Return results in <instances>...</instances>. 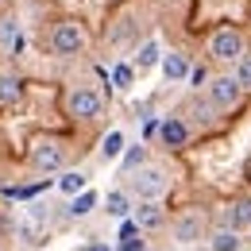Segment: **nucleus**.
Returning a JSON list of instances; mask_svg holds the SVG:
<instances>
[{
    "label": "nucleus",
    "mask_w": 251,
    "mask_h": 251,
    "mask_svg": "<svg viewBox=\"0 0 251 251\" xmlns=\"http://www.w3.org/2000/svg\"><path fill=\"white\" fill-rule=\"evenodd\" d=\"M209 104L213 108H220V112H228V108H236L240 104V97L248 93L244 85H240V77L236 74H220V77H209Z\"/></svg>",
    "instance_id": "1"
},
{
    "label": "nucleus",
    "mask_w": 251,
    "mask_h": 251,
    "mask_svg": "<svg viewBox=\"0 0 251 251\" xmlns=\"http://www.w3.org/2000/svg\"><path fill=\"white\" fill-rule=\"evenodd\" d=\"M66 155H70V147H66L62 139L47 135V139H35V147H31V166H35V170H43V174H50V170H62Z\"/></svg>",
    "instance_id": "2"
},
{
    "label": "nucleus",
    "mask_w": 251,
    "mask_h": 251,
    "mask_svg": "<svg viewBox=\"0 0 251 251\" xmlns=\"http://www.w3.org/2000/svg\"><path fill=\"white\" fill-rule=\"evenodd\" d=\"M166 170L162 166H139L135 174H131V189H135V197L139 201H158L162 193H166Z\"/></svg>",
    "instance_id": "3"
},
{
    "label": "nucleus",
    "mask_w": 251,
    "mask_h": 251,
    "mask_svg": "<svg viewBox=\"0 0 251 251\" xmlns=\"http://www.w3.org/2000/svg\"><path fill=\"white\" fill-rule=\"evenodd\" d=\"M81 47H85V31H81L77 20H62V24H54V31H50V50H54L58 58L77 54Z\"/></svg>",
    "instance_id": "4"
},
{
    "label": "nucleus",
    "mask_w": 251,
    "mask_h": 251,
    "mask_svg": "<svg viewBox=\"0 0 251 251\" xmlns=\"http://www.w3.org/2000/svg\"><path fill=\"white\" fill-rule=\"evenodd\" d=\"M209 54L217 62H240L244 58V35L236 27H220L213 39H209Z\"/></svg>",
    "instance_id": "5"
},
{
    "label": "nucleus",
    "mask_w": 251,
    "mask_h": 251,
    "mask_svg": "<svg viewBox=\"0 0 251 251\" xmlns=\"http://www.w3.org/2000/svg\"><path fill=\"white\" fill-rule=\"evenodd\" d=\"M170 232H174L178 244H201V236H205V213H201V209L178 213L174 224H170Z\"/></svg>",
    "instance_id": "6"
},
{
    "label": "nucleus",
    "mask_w": 251,
    "mask_h": 251,
    "mask_svg": "<svg viewBox=\"0 0 251 251\" xmlns=\"http://www.w3.org/2000/svg\"><path fill=\"white\" fill-rule=\"evenodd\" d=\"M66 108L74 120H97L100 116V93H93L89 85H77L74 93L66 97Z\"/></svg>",
    "instance_id": "7"
},
{
    "label": "nucleus",
    "mask_w": 251,
    "mask_h": 251,
    "mask_svg": "<svg viewBox=\"0 0 251 251\" xmlns=\"http://www.w3.org/2000/svg\"><path fill=\"white\" fill-rule=\"evenodd\" d=\"M0 50L4 54H20L24 50V24L16 16H0Z\"/></svg>",
    "instance_id": "8"
},
{
    "label": "nucleus",
    "mask_w": 251,
    "mask_h": 251,
    "mask_svg": "<svg viewBox=\"0 0 251 251\" xmlns=\"http://www.w3.org/2000/svg\"><path fill=\"white\" fill-rule=\"evenodd\" d=\"M158 135H162V143H166V147H182V143L189 139V127L182 124L178 116H170V120H162V124H158Z\"/></svg>",
    "instance_id": "9"
},
{
    "label": "nucleus",
    "mask_w": 251,
    "mask_h": 251,
    "mask_svg": "<svg viewBox=\"0 0 251 251\" xmlns=\"http://www.w3.org/2000/svg\"><path fill=\"white\" fill-rule=\"evenodd\" d=\"M224 224H232V228H251V197L232 201V205L224 209Z\"/></svg>",
    "instance_id": "10"
},
{
    "label": "nucleus",
    "mask_w": 251,
    "mask_h": 251,
    "mask_svg": "<svg viewBox=\"0 0 251 251\" xmlns=\"http://www.w3.org/2000/svg\"><path fill=\"white\" fill-rule=\"evenodd\" d=\"M162 74H166V81H182L189 77V58L182 50H170L166 58H162Z\"/></svg>",
    "instance_id": "11"
},
{
    "label": "nucleus",
    "mask_w": 251,
    "mask_h": 251,
    "mask_svg": "<svg viewBox=\"0 0 251 251\" xmlns=\"http://www.w3.org/2000/svg\"><path fill=\"white\" fill-rule=\"evenodd\" d=\"M24 97V77L20 74H0V104H16Z\"/></svg>",
    "instance_id": "12"
},
{
    "label": "nucleus",
    "mask_w": 251,
    "mask_h": 251,
    "mask_svg": "<svg viewBox=\"0 0 251 251\" xmlns=\"http://www.w3.org/2000/svg\"><path fill=\"white\" fill-rule=\"evenodd\" d=\"M240 248V228H232V224H224L213 232V251H236Z\"/></svg>",
    "instance_id": "13"
},
{
    "label": "nucleus",
    "mask_w": 251,
    "mask_h": 251,
    "mask_svg": "<svg viewBox=\"0 0 251 251\" xmlns=\"http://www.w3.org/2000/svg\"><path fill=\"white\" fill-rule=\"evenodd\" d=\"M135 220H139V228H158L162 224V209H158V201H143L139 209H135Z\"/></svg>",
    "instance_id": "14"
},
{
    "label": "nucleus",
    "mask_w": 251,
    "mask_h": 251,
    "mask_svg": "<svg viewBox=\"0 0 251 251\" xmlns=\"http://www.w3.org/2000/svg\"><path fill=\"white\" fill-rule=\"evenodd\" d=\"M97 209V193L93 189H85L81 197H74V205H70V217H89Z\"/></svg>",
    "instance_id": "15"
},
{
    "label": "nucleus",
    "mask_w": 251,
    "mask_h": 251,
    "mask_svg": "<svg viewBox=\"0 0 251 251\" xmlns=\"http://www.w3.org/2000/svg\"><path fill=\"white\" fill-rule=\"evenodd\" d=\"M104 209L112 213V217H127L131 209H127V193H120V189H112L108 197H104Z\"/></svg>",
    "instance_id": "16"
},
{
    "label": "nucleus",
    "mask_w": 251,
    "mask_h": 251,
    "mask_svg": "<svg viewBox=\"0 0 251 251\" xmlns=\"http://www.w3.org/2000/svg\"><path fill=\"white\" fill-rule=\"evenodd\" d=\"M120 151H124V135H120V131H108L104 143H100V155L104 158H120Z\"/></svg>",
    "instance_id": "17"
},
{
    "label": "nucleus",
    "mask_w": 251,
    "mask_h": 251,
    "mask_svg": "<svg viewBox=\"0 0 251 251\" xmlns=\"http://www.w3.org/2000/svg\"><path fill=\"white\" fill-rule=\"evenodd\" d=\"M155 62H158V43L151 39V43H143V47H139V58H135V66H139V70H151Z\"/></svg>",
    "instance_id": "18"
},
{
    "label": "nucleus",
    "mask_w": 251,
    "mask_h": 251,
    "mask_svg": "<svg viewBox=\"0 0 251 251\" xmlns=\"http://www.w3.org/2000/svg\"><path fill=\"white\" fill-rule=\"evenodd\" d=\"M58 186H62L66 193H85V174H66Z\"/></svg>",
    "instance_id": "19"
},
{
    "label": "nucleus",
    "mask_w": 251,
    "mask_h": 251,
    "mask_svg": "<svg viewBox=\"0 0 251 251\" xmlns=\"http://www.w3.org/2000/svg\"><path fill=\"white\" fill-rule=\"evenodd\" d=\"M236 77H240V85H244V89L251 93V58H248V54L236 62Z\"/></svg>",
    "instance_id": "20"
},
{
    "label": "nucleus",
    "mask_w": 251,
    "mask_h": 251,
    "mask_svg": "<svg viewBox=\"0 0 251 251\" xmlns=\"http://www.w3.org/2000/svg\"><path fill=\"white\" fill-rule=\"evenodd\" d=\"M139 162H143V147H139V151H127V158H124V170L139 166Z\"/></svg>",
    "instance_id": "21"
},
{
    "label": "nucleus",
    "mask_w": 251,
    "mask_h": 251,
    "mask_svg": "<svg viewBox=\"0 0 251 251\" xmlns=\"http://www.w3.org/2000/svg\"><path fill=\"white\" fill-rule=\"evenodd\" d=\"M189 81L201 89V85H209V74H205V70H189Z\"/></svg>",
    "instance_id": "22"
},
{
    "label": "nucleus",
    "mask_w": 251,
    "mask_h": 251,
    "mask_svg": "<svg viewBox=\"0 0 251 251\" xmlns=\"http://www.w3.org/2000/svg\"><path fill=\"white\" fill-rule=\"evenodd\" d=\"M127 81H131V66H120L116 70V85H127Z\"/></svg>",
    "instance_id": "23"
},
{
    "label": "nucleus",
    "mask_w": 251,
    "mask_h": 251,
    "mask_svg": "<svg viewBox=\"0 0 251 251\" xmlns=\"http://www.w3.org/2000/svg\"><path fill=\"white\" fill-rule=\"evenodd\" d=\"M124 251H143V244H139V240L131 236V240H124Z\"/></svg>",
    "instance_id": "24"
},
{
    "label": "nucleus",
    "mask_w": 251,
    "mask_h": 251,
    "mask_svg": "<svg viewBox=\"0 0 251 251\" xmlns=\"http://www.w3.org/2000/svg\"><path fill=\"white\" fill-rule=\"evenodd\" d=\"M85 251H112V248H108V244H89Z\"/></svg>",
    "instance_id": "25"
},
{
    "label": "nucleus",
    "mask_w": 251,
    "mask_h": 251,
    "mask_svg": "<svg viewBox=\"0 0 251 251\" xmlns=\"http://www.w3.org/2000/svg\"><path fill=\"white\" fill-rule=\"evenodd\" d=\"M0 251H4V248H0Z\"/></svg>",
    "instance_id": "26"
}]
</instances>
